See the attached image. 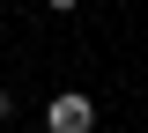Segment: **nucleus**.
Segmentation results:
<instances>
[{"label":"nucleus","mask_w":148,"mask_h":133,"mask_svg":"<svg viewBox=\"0 0 148 133\" xmlns=\"http://www.w3.org/2000/svg\"><path fill=\"white\" fill-rule=\"evenodd\" d=\"M8 111H15V96H8V89H0V126H8Z\"/></svg>","instance_id":"nucleus-2"},{"label":"nucleus","mask_w":148,"mask_h":133,"mask_svg":"<svg viewBox=\"0 0 148 133\" xmlns=\"http://www.w3.org/2000/svg\"><path fill=\"white\" fill-rule=\"evenodd\" d=\"M45 8H74V0H45Z\"/></svg>","instance_id":"nucleus-3"},{"label":"nucleus","mask_w":148,"mask_h":133,"mask_svg":"<svg viewBox=\"0 0 148 133\" xmlns=\"http://www.w3.org/2000/svg\"><path fill=\"white\" fill-rule=\"evenodd\" d=\"M45 126H52V133H89V126H96V104H89L82 89H67V96L45 104Z\"/></svg>","instance_id":"nucleus-1"}]
</instances>
